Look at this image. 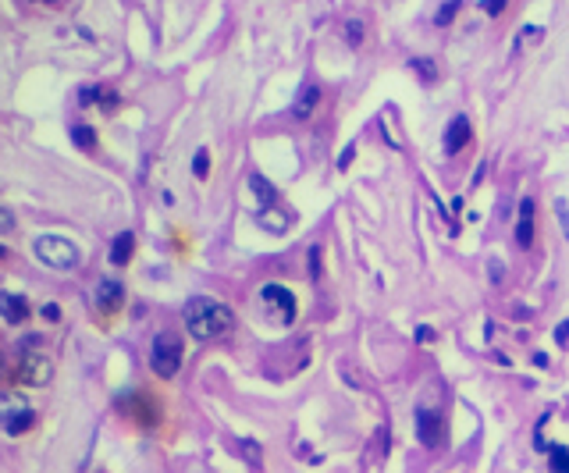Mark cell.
<instances>
[{"instance_id": "obj_3", "label": "cell", "mask_w": 569, "mask_h": 473, "mask_svg": "<svg viewBox=\"0 0 569 473\" xmlns=\"http://www.w3.org/2000/svg\"><path fill=\"white\" fill-rule=\"evenodd\" d=\"M182 360H185V345L178 335L171 331H160L153 342H150V367L157 377H175L182 370Z\"/></svg>"}, {"instance_id": "obj_26", "label": "cell", "mask_w": 569, "mask_h": 473, "mask_svg": "<svg viewBox=\"0 0 569 473\" xmlns=\"http://www.w3.org/2000/svg\"><path fill=\"white\" fill-rule=\"evenodd\" d=\"M306 257H310V260H306V264H310V278H314V282H317V278H321V250H317V246H314V250H310V253H306Z\"/></svg>"}, {"instance_id": "obj_13", "label": "cell", "mask_w": 569, "mask_h": 473, "mask_svg": "<svg viewBox=\"0 0 569 473\" xmlns=\"http://www.w3.org/2000/svg\"><path fill=\"white\" fill-rule=\"evenodd\" d=\"M132 253H136V235H132V231H118L114 239H111L107 260H111L114 267H125V264L132 260Z\"/></svg>"}, {"instance_id": "obj_5", "label": "cell", "mask_w": 569, "mask_h": 473, "mask_svg": "<svg viewBox=\"0 0 569 473\" xmlns=\"http://www.w3.org/2000/svg\"><path fill=\"white\" fill-rule=\"evenodd\" d=\"M260 303L274 313V317H281L284 324H292L296 321V296L289 292V289H284V285H263L260 289Z\"/></svg>"}, {"instance_id": "obj_35", "label": "cell", "mask_w": 569, "mask_h": 473, "mask_svg": "<svg viewBox=\"0 0 569 473\" xmlns=\"http://www.w3.org/2000/svg\"><path fill=\"white\" fill-rule=\"evenodd\" d=\"M534 367H548V356H544V352H534Z\"/></svg>"}, {"instance_id": "obj_7", "label": "cell", "mask_w": 569, "mask_h": 473, "mask_svg": "<svg viewBox=\"0 0 569 473\" xmlns=\"http://www.w3.org/2000/svg\"><path fill=\"white\" fill-rule=\"evenodd\" d=\"M33 423H36V413H33L29 406H22L18 395H8V402H4V430H8L11 438H18V434H26Z\"/></svg>"}, {"instance_id": "obj_22", "label": "cell", "mask_w": 569, "mask_h": 473, "mask_svg": "<svg viewBox=\"0 0 569 473\" xmlns=\"http://www.w3.org/2000/svg\"><path fill=\"white\" fill-rule=\"evenodd\" d=\"M459 4H463V0H445V4L438 8V15H434V22H438V26H448V22L459 15Z\"/></svg>"}, {"instance_id": "obj_8", "label": "cell", "mask_w": 569, "mask_h": 473, "mask_svg": "<svg viewBox=\"0 0 569 473\" xmlns=\"http://www.w3.org/2000/svg\"><path fill=\"white\" fill-rule=\"evenodd\" d=\"M473 139V125H470V118L466 114H455L448 125H445V153L452 157V153H459V150H466V143Z\"/></svg>"}, {"instance_id": "obj_34", "label": "cell", "mask_w": 569, "mask_h": 473, "mask_svg": "<svg viewBox=\"0 0 569 473\" xmlns=\"http://www.w3.org/2000/svg\"><path fill=\"white\" fill-rule=\"evenodd\" d=\"M353 157H356V146H346V153L338 157V171H342V167H349V164H353Z\"/></svg>"}, {"instance_id": "obj_32", "label": "cell", "mask_w": 569, "mask_h": 473, "mask_svg": "<svg viewBox=\"0 0 569 473\" xmlns=\"http://www.w3.org/2000/svg\"><path fill=\"white\" fill-rule=\"evenodd\" d=\"M43 321H61V306H57V303H47V306H43Z\"/></svg>"}, {"instance_id": "obj_6", "label": "cell", "mask_w": 569, "mask_h": 473, "mask_svg": "<svg viewBox=\"0 0 569 473\" xmlns=\"http://www.w3.org/2000/svg\"><path fill=\"white\" fill-rule=\"evenodd\" d=\"M416 438L427 448H441L445 445V416L438 409H416Z\"/></svg>"}, {"instance_id": "obj_17", "label": "cell", "mask_w": 569, "mask_h": 473, "mask_svg": "<svg viewBox=\"0 0 569 473\" xmlns=\"http://www.w3.org/2000/svg\"><path fill=\"white\" fill-rule=\"evenodd\" d=\"M72 139L79 150H96V128L93 125H72Z\"/></svg>"}, {"instance_id": "obj_10", "label": "cell", "mask_w": 569, "mask_h": 473, "mask_svg": "<svg viewBox=\"0 0 569 473\" xmlns=\"http://www.w3.org/2000/svg\"><path fill=\"white\" fill-rule=\"evenodd\" d=\"M516 246L530 250L534 246V199L523 196L519 199V217H516Z\"/></svg>"}, {"instance_id": "obj_27", "label": "cell", "mask_w": 569, "mask_h": 473, "mask_svg": "<svg viewBox=\"0 0 569 473\" xmlns=\"http://www.w3.org/2000/svg\"><path fill=\"white\" fill-rule=\"evenodd\" d=\"M15 228V213H11V206H0V231H11Z\"/></svg>"}, {"instance_id": "obj_2", "label": "cell", "mask_w": 569, "mask_h": 473, "mask_svg": "<svg viewBox=\"0 0 569 473\" xmlns=\"http://www.w3.org/2000/svg\"><path fill=\"white\" fill-rule=\"evenodd\" d=\"M33 253H36L40 264H47V267H54V271H75L79 260H82L79 246H75L72 239H65V235H40L36 246H33Z\"/></svg>"}, {"instance_id": "obj_33", "label": "cell", "mask_w": 569, "mask_h": 473, "mask_svg": "<svg viewBox=\"0 0 569 473\" xmlns=\"http://www.w3.org/2000/svg\"><path fill=\"white\" fill-rule=\"evenodd\" d=\"M416 342H424V345H427V342H434V328L420 324V328H416Z\"/></svg>"}, {"instance_id": "obj_24", "label": "cell", "mask_w": 569, "mask_h": 473, "mask_svg": "<svg viewBox=\"0 0 569 473\" xmlns=\"http://www.w3.org/2000/svg\"><path fill=\"white\" fill-rule=\"evenodd\" d=\"M505 4H509V0H484V4H480V8H484V15H491V18H498V15L505 11Z\"/></svg>"}, {"instance_id": "obj_36", "label": "cell", "mask_w": 569, "mask_h": 473, "mask_svg": "<svg viewBox=\"0 0 569 473\" xmlns=\"http://www.w3.org/2000/svg\"><path fill=\"white\" fill-rule=\"evenodd\" d=\"M40 4H57V0H40Z\"/></svg>"}, {"instance_id": "obj_11", "label": "cell", "mask_w": 569, "mask_h": 473, "mask_svg": "<svg viewBox=\"0 0 569 473\" xmlns=\"http://www.w3.org/2000/svg\"><path fill=\"white\" fill-rule=\"evenodd\" d=\"M121 303H125V285L114 282V278H104V282L96 285V310H100V313H114Z\"/></svg>"}, {"instance_id": "obj_29", "label": "cell", "mask_w": 569, "mask_h": 473, "mask_svg": "<svg viewBox=\"0 0 569 473\" xmlns=\"http://www.w3.org/2000/svg\"><path fill=\"white\" fill-rule=\"evenodd\" d=\"M242 452H245V459H249V462H260V445H256V441H249V438H245V441H242Z\"/></svg>"}, {"instance_id": "obj_25", "label": "cell", "mask_w": 569, "mask_h": 473, "mask_svg": "<svg viewBox=\"0 0 569 473\" xmlns=\"http://www.w3.org/2000/svg\"><path fill=\"white\" fill-rule=\"evenodd\" d=\"M555 217H558V224H562V235L569 239V213H565V203H562V199H555Z\"/></svg>"}, {"instance_id": "obj_21", "label": "cell", "mask_w": 569, "mask_h": 473, "mask_svg": "<svg viewBox=\"0 0 569 473\" xmlns=\"http://www.w3.org/2000/svg\"><path fill=\"white\" fill-rule=\"evenodd\" d=\"M363 29H367V26H363L360 18H349V22H346V40H349V47H360V43H363V36H367Z\"/></svg>"}, {"instance_id": "obj_4", "label": "cell", "mask_w": 569, "mask_h": 473, "mask_svg": "<svg viewBox=\"0 0 569 473\" xmlns=\"http://www.w3.org/2000/svg\"><path fill=\"white\" fill-rule=\"evenodd\" d=\"M15 377H18V384H26V388H43V384H50V377H54V363H50L47 356H40V352H26Z\"/></svg>"}, {"instance_id": "obj_28", "label": "cell", "mask_w": 569, "mask_h": 473, "mask_svg": "<svg viewBox=\"0 0 569 473\" xmlns=\"http://www.w3.org/2000/svg\"><path fill=\"white\" fill-rule=\"evenodd\" d=\"M487 271H491V285H502V278H505V267H502V260H491V264H487Z\"/></svg>"}, {"instance_id": "obj_9", "label": "cell", "mask_w": 569, "mask_h": 473, "mask_svg": "<svg viewBox=\"0 0 569 473\" xmlns=\"http://www.w3.org/2000/svg\"><path fill=\"white\" fill-rule=\"evenodd\" d=\"M317 107H321V86H317V82H303L299 93H296V100H292V111H289V114H292L296 121H310Z\"/></svg>"}, {"instance_id": "obj_30", "label": "cell", "mask_w": 569, "mask_h": 473, "mask_svg": "<svg viewBox=\"0 0 569 473\" xmlns=\"http://www.w3.org/2000/svg\"><path fill=\"white\" fill-rule=\"evenodd\" d=\"M555 342H558V345H569V321H558V324H555Z\"/></svg>"}, {"instance_id": "obj_12", "label": "cell", "mask_w": 569, "mask_h": 473, "mask_svg": "<svg viewBox=\"0 0 569 473\" xmlns=\"http://www.w3.org/2000/svg\"><path fill=\"white\" fill-rule=\"evenodd\" d=\"M0 313H4L8 324H22L29 317V299L18 292H0Z\"/></svg>"}, {"instance_id": "obj_16", "label": "cell", "mask_w": 569, "mask_h": 473, "mask_svg": "<svg viewBox=\"0 0 569 473\" xmlns=\"http://www.w3.org/2000/svg\"><path fill=\"white\" fill-rule=\"evenodd\" d=\"M409 68L424 79V86H431V82H438V65L431 61V57H413L409 61Z\"/></svg>"}, {"instance_id": "obj_15", "label": "cell", "mask_w": 569, "mask_h": 473, "mask_svg": "<svg viewBox=\"0 0 569 473\" xmlns=\"http://www.w3.org/2000/svg\"><path fill=\"white\" fill-rule=\"evenodd\" d=\"M249 192L260 199V206H274V203H277V189H274L260 171H253V174H249Z\"/></svg>"}, {"instance_id": "obj_14", "label": "cell", "mask_w": 569, "mask_h": 473, "mask_svg": "<svg viewBox=\"0 0 569 473\" xmlns=\"http://www.w3.org/2000/svg\"><path fill=\"white\" fill-rule=\"evenodd\" d=\"M256 224L267 228L270 235H284V231H289V217H284L281 210H274V206H260L256 210Z\"/></svg>"}, {"instance_id": "obj_1", "label": "cell", "mask_w": 569, "mask_h": 473, "mask_svg": "<svg viewBox=\"0 0 569 473\" xmlns=\"http://www.w3.org/2000/svg\"><path fill=\"white\" fill-rule=\"evenodd\" d=\"M182 321H185V331L189 338L196 342H210L217 335H224L231 328V310L210 296H192L182 310Z\"/></svg>"}, {"instance_id": "obj_18", "label": "cell", "mask_w": 569, "mask_h": 473, "mask_svg": "<svg viewBox=\"0 0 569 473\" xmlns=\"http://www.w3.org/2000/svg\"><path fill=\"white\" fill-rule=\"evenodd\" d=\"M548 452H551L548 469H551V473H569V448H562V445H548Z\"/></svg>"}, {"instance_id": "obj_19", "label": "cell", "mask_w": 569, "mask_h": 473, "mask_svg": "<svg viewBox=\"0 0 569 473\" xmlns=\"http://www.w3.org/2000/svg\"><path fill=\"white\" fill-rule=\"evenodd\" d=\"M534 40H544V29L541 26H523L519 29V36H516V43H512V54H519L526 43H534Z\"/></svg>"}, {"instance_id": "obj_20", "label": "cell", "mask_w": 569, "mask_h": 473, "mask_svg": "<svg viewBox=\"0 0 569 473\" xmlns=\"http://www.w3.org/2000/svg\"><path fill=\"white\" fill-rule=\"evenodd\" d=\"M192 174H196V178H206V174H210V150H206V146H199V150L192 153Z\"/></svg>"}, {"instance_id": "obj_23", "label": "cell", "mask_w": 569, "mask_h": 473, "mask_svg": "<svg viewBox=\"0 0 569 473\" xmlns=\"http://www.w3.org/2000/svg\"><path fill=\"white\" fill-rule=\"evenodd\" d=\"M104 100V86H82L79 89V104L82 107H93V104H100Z\"/></svg>"}, {"instance_id": "obj_31", "label": "cell", "mask_w": 569, "mask_h": 473, "mask_svg": "<svg viewBox=\"0 0 569 473\" xmlns=\"http://www.w3.org/2000/svg\"><path fill=\"white\" fill-rule=\"evenodd\" d=\"M100 107H104V111H114V107H118V93L104 86V100H100Z\"/></svg>"}]
</instances>
